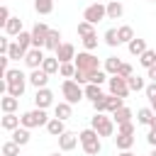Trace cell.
Segmentation results:
<instances>
[{
    "instance_id": "obj_53",
    "label": "cell",
    "mask_w": 156,
    "mask_h": 156,
    "mask_svg": "<svg viewBox=\"0 0 156 156\" xmlns=\"http://www.w3.org/2000/svg\"><path fill=\"white\" fill-rule=\"evenodd\" d=\"M151 129H156V117H154V122H151Z\"/></svg>"
},
{
    "instance_id": "obj_6",
    "label": "cell",
    "mask_w": 156,
    "mask_h": 156,
    "mask_svg": "<svg viewBox=\"0 0 156 156\" xmlns=\"http://www.w3.org/2000/svg\"><path fill=\"white\" fill-rule=\"evenodd\" d=\"M83 20L90 22V24H98V22L107 20V5H102V2H93V5H88V7L83 10Z\"/></svg>"
},
{
    "instance_id": "obj_30",
    "label": "cell",
    "mask_w": 156,
    "mask_h": 156,
    "mask_svg": "<svg viewBox=\"0 0 156 156\" xmlns=\"http://www.w3.org/2000/svg\"><path fill=\"white\" fill-rule=\"evenodd\" d=\"M139 63H141L146 71H149L151 66H156V51H154V49H146V51L139 56Z\"/></svg>"
},
{
    "instance_id": "obj_29",
    "label": "cell",
    "mask_w": 156,
    "mask_h": 156,
    "mask_svg": "<svg viewBox=\"0 0 156 156\" xmlns=\"http://www.w3.org/2000/svg\"><path fill=\"white\" fill-rule=\"evenodd\" d=\"M119 66H122V61H119L117 56H107V58H105V73H107V76H117Z\"/></svg>"
},
{
    "instance_id": "obj_32",
    "label": "cell",
    "mask_w": 156,
    "mask_h": 156,
    "mask_svg": "<svg viewBox=\"0 0 156 156\" xmlns=\"http://www.w3.org/2000/svg\"><path fill=\"white\" fill-rule=\"evenodd\" d=\"M34 10L39 15H51L54 12V0H34Z\"/></svg>"
},
{
    "instance_id": "obj_44",
    "label": "cell",
    "mask_w": 156,
    "mask_h": 156,
    "mask_svg": "<svg viewBox=\"0 0 156 156\" xmlns=\"http://www.w3.org/2000/svg\"><path fill=\"white\" fill-rule=\"evenodd\" d=\"M93 110H95V112H107V95L98 98V100L93 102Z\"/></svg>"
},
{
    "instance_id": "obj_45",
    "label": "cell",
    "mask_w": 156,
    "mask_h": 156,
    "mask_svg": "<svg viewBox=\"0 0 156 156\" xmlns=\"http://www.w3.org/2000/svg\"><path fill=\"white\" fill-rule=\"evenodd\" d=\"M117 76H122V78H132V76H134V68H132L129 63H122L119 71H117Z\"/></svg>"
},
{
    "instance_id": "obj_28",
    "label": "cell",
    "mask_w": 156,
    "mask_h": 156,
    "mask_svg": "<svg viewBox=\"0 0 156 156\" xmlns=\"http://www.w3.org/2000/svg\"><path fill=\"white\" fill-rule=\"evenodd\" d=\"M117 37H119V44H129L134 39V29L129 24H122V27H117Z\"/></svg>"
},
{
    "instance_id": "obj_47",
    "label": "cell",
    "mask_w": 156,
    "mask_h": 156,
    "mask_svg": "<svg viewBox=\"0 0 156 156\" xmlns=\"http://www.w3.org/2000/svg\"><path fill=\"white\" fill-rule=\"evenodd\" d=\"M144 93H146V98H149V102L154 105V102H156V83H149Z\"/></svg>"
},
{
    "instance_id": "obj_40",
    "label": "cell",
    "mask_w": 156,
    "mask_h": 156,
    "mask_svg": "<svg viewBox=\"0 0 156 156\" xmlns=\"http://www.w3.org/2000/svg\"><path fill=\"white\" fill-rule=\"evenodd\" d=\"M105 44H107V46H117V44H119L117 29H107V32H105Z\"/></svg>"
},
{
    "instance_id": "obj_54",
    "label": "cell",
    "mask_w": 156,
    "mask_h": 156,
    "mask_svg": "<svg viewBox=\"0 0 156 156\" xmlns=\"http://www.w3.org/2000/svg\"><path fill=\"white\" fill-rule=\"evenodd\" d=\"M149 156H156V149H154V151H151V154H149Z\"/></svg>"
},
{
    "instance_id": "obj_24",
    "label": "cell",
    "mask_w": 156,
    "mask_h": 156,
    "mask_svg": "<svg viewBox=\"0 0 156 156\" xmlns=\"http://www.w3.org/2000/svg\"><path fill=\"white\" fill-rule=\"evenodd\" d=\"M154 117H156V112H154V107H141V110L136 112V122H139V124H149V127H151V122H154Z\"/></svg>"
},
{
    "instance_id": "obj_23",
    "label": "cell",
    "mask_w": 156,
    "mask_h": 156,
    "mask_svg": "<svg viewBox=\"0 0 156 156\" xmlns=\"http://www.w3.org/2000/svg\"><path fill=\"white\" fill-rule=\"evenodd\" d=\"M58 68H61V61H58L56 56H46V58H44V63H41V71H46L49 76L58 73Z\"/></svg>"
},
{
    "instance_id": "obj_41",
    "label": "cell",
    "mask_w": 156,
    "mask_h": 156,
    "mask_svg": "<svg viewBox=\"0 0 156 156\" xmlns=\"http://www.w3.org/2000/svg\"><path fill=\"white\" fill-rule=\"evenodd\" d=\"M22 78H27V76H24L20 68H10V71L5 73V80H7V83H12V80H22Z\"/></svg>"
},
{
    "instance_id": "obj_56",
    "label": "cell",
    "mask_w": 156,
    "mask_h": 156,
    "mask_svg": "<svg viewBox=\"0 0 156 156\" xmlns=\"http://www.w3.org/2000/svg\"><path fill=\"white\" fill-rule=\"evenodd\" d=\"M51 156H61V154H58V151H56V154H51Z\"/></svg>"
},
{
    "instance_id": "obj_7",
    "label": "cell",
    "mask_w": 156,
    "mask_h": 156,
    "mask_svg": "<svg viewBox=\"0 0 156 156\" xmlns=\"http://www.w3.org/2000/svg\"><path fill=\"white\" fill-rule=\"evenodd\" d=\"M49 24L46 22H37L32 27V49H44L46 46V39H49Z\"/></svg>"
},
{
    "instance_id": "obj_3",
    "label": "cell",
    "mask_w": 156,
    "mask_h": 156,
    "mask_svg": "<svg viewBox=\"0 0 156 156\" xmlns=\"http://www.w3.org/2000/svg\"><path fill=\"white\" fill-rule=\"evenodd\" d=\"M90 127H93L100 136H112V134H115V119L107 117L105 112H95L93 119H90Z\"/></svg>"
},
{
    "instance_id": "obj_13",
    "label": "cell",
    "mask_w": 156,
    "mask_h": 156,
    "mask_svg": "<svg viewBox=\"0 0 156 156\" xmlns=\"http://www.w3.org/2000/svg\"><path fill=\"white\" fill-rule=\"evenodd\" d=\"M29 83L39 90V88H46V83H49V73L46 71H41V68H34L32 73H29Z\"/></svg>"
},
{
    "instance_id": "obj_48",
    "label": "cell",
    "mask_w": 156,
    "mask_h": 156,
    "mask_svg": "<svg viewBox=\"0 0 156 156\" xmlns=\"http://www.w3.org/2000/svg\"><path fill=\"white\" fill-rule=\"evenodd\" d=\"M10 17H12V15H10V10H7V5H2V7H0V24L5 27V24L10 22Z\"/></svg>"
},
{
    "instance_id": "obj_10",
    "label": "cell",
    "mask_w": 156,
    "mask_h": 156,
    "mask_svg": "<svg viewBox=\"0 0 156 156\" xmlns=\"http://www.w3.org/2000/svg\"><path fill=\"white\" fill-rule=\"evenodd\" d=\"M44 58H46L44 49H29V51H27V56H24V63H27V66L34 71V68H41Z\"/></svg>"
},
{
    "instance_id": "obj_21",
    "label": "cell",
    "mask_w": 156,
    "mask_h": 156,
    "mask_svg": "<svg viewBox=\"0 0 156 156\" xmlns=\"http://www.w3.org/2000/svg\"><path fill=\"white\" fill-rule=\"evenodd\" d=\"M115 146H117L119 151H129V149L134 146V136H132V134H117V136H115Z\"/></svg>"
},
{
    "instance_id": "obj_17",
    "label": "cell",
    "mask_w": 156,
    "mask_h": 156,
    "mask_svg": "<svg viewBox=\"0 0 156 156\" xmlns=\"http://www.w3.org/2000/svg\"><path fill=\"white\" fill-rule=\"evenodd\" d=\"M46 132H49L51 136H56V139H58V136L66 132V124H63V119H58V117H51V119H49V124H46Z\"/></svg>"
},
{
    "instance_id": "obj_22",
    "label": "cell",
    "mask_w": 156,
    "mask_h": 156,
    "mask_svg": "<svg viewBox=\"0 0 156 156\" xmlns=\"http://www.w3.org/2000/svg\"><path fill=\"white\" fill-rule=\"evenodd\" d=\"M127 46H129V54H132V56H141V54L146 51V39H139V37H134V39H132Z\"/></svg>"
},
{
    "instance_id": "obj_34",
    "label": "cell",
    "mask_w": 156,
    "mask_h": 156,
    "mask_svg": "<svg viewBox=\"0 0 156 156\" xmlns=\"http://www.w3.org/2000/svg\"><path fill=\"white\" fill-rule=\"evenodd\" d=\"M119 107H124V98H117V95H107V112L115 115Z\"/></svg>"
},
{
    "instance_id": "obj_26",
    "label": "cell",
    "mask_w": 156,
    "mask_h": 156,
    "mask_svg": "<svg viewBox=\"0 0 156 156\" xmlns=\"http://www.w3.org/2000/svg\"><path fill=\"white\" fill-rule=\"evenodd\" d=\"M83 90H85V98H88L90 102H95L98 98H102V95H105V93H102V88H100V85H95V83L83 85Z\"/></svg>"
},
{
    "instance_id": "obj_43",
    "label": "cell",
    "mask_w": 156,
    "mask_h": 156,
    "mask_svg": "<svg viewBox=\"0 0 156 156\" xmlns=\"http://www.w3.org/2000/svg\"><path fill=\"white\" fill-rule=\"evenodd\" d=\"M105 80H110V78H107V73H105V71H95V73H93V76H90V83H95V85H102V83H105Z\"/></svg>"
},
{
    "instance_id": "obj_5",
    "label": "cell",
    "mask_w": 156,
    "mask_h": 156,
    "mask_svg": "<svg viewBox=\"0 0 156 156\" xmlns=\"http://www.w3.org/2000/svg\"><path fill=\"white\" fill-rule=\"evenodd\" d=\"M20 122H22V127H27V129H32V127H46L49 124V115H46V110H29V112H24L22 117H20Z\"/></svg>"
},
{
    "instance_id": "obj_11",
    "label": "cell",
    "mask_w": 156,
    "mask_h": 156,
    "mask_svg": "<svg viewBox=\"0 0 156 156\" xmlns=\"http://www.w3.org/2000/svg\"><path fill=\"white\" fill-rule=\"evenodd\" d=\"M34 105H37L39 110L51 107V105H54V93H51L49 88H39V90H37V95H34Z\"/></svg>"
},
{
    "instance_id": "obj_51",
    "label": "cell",
    "mask_w": 156,
    "mask_h": 156,
    "mask_svg": "<svg viewBox=\"0 0 156 156\" xmlns=\"http://www.w3.org/2000/svg\"><path fill=\"white\" fill-rule=\"evenodd\" d=\"M149 78H151V83H156V66L149 68Z\"/></svg>"
},
{
    "instance_id": "obj_12",
    "label": "cell",
    "mask_w": 156,
    "mask_h": 156,
    "mask_svg": "<svg viewBox=\"0 0 156 156\" xmlns=\"http://www.w3.org/2000/svg\"><path fill=\"white\" fill-rule=\"evenodd\" d=\"M78 134H73V132H63L61 136H58V149L61 151H73L76 146H78Z\"/></svg>"
},
{
    "instance_id": "obj_55",
    "label": "cell",
    "mask_w": 156,
    "mask_h": 156,
    "mask_svg": "<svg viewBox=\"0 0 156 156\" xmlns=\"http://www.w3.org/2000/svg\"><path fill=\"white\" fill-rule=\"evenodd\" d=\"M151 107H154V112H156V102H154V105H151Z\"/></svg>"
},
{
    "instance_id": "obj_2",
    "label": "cell",
    "mask_w": 156,
    "mask_h": 156,
    "mask_svg": "<svg viewBox=\"0 0 156 156\" xmlns=\"http://www.w3.org/2000/svg\"><path fill=\"white\" fill-rule=\"evenodd\" d=\"M73 63H76V68L78 71H85V73H95V71H100V58L93 54V51H80L76 58H73Z\"/></svg>"
},
{
    "instance_id": "obj_39",
    "label": "cell",
    "mask_w": 156,
    "mask_h": 156,
    "mask_svg": "<svg viewBox=\"0 0 156 156\" xmlns=\"http://www.w3.org/2000/svg\"><path fill=\"white\" fill-rule=\"evenodd\" d=\"M2 156H20V144H15L12 139L2 144Z\"/></svg>"
},
{
    "instance_id": "obj_4",
    "label": "cell",
    "mask_w": 156,
    "mask_h": 156,
    "mask_svg": "<svg viewBox=\"0 0 156 156\" xmlns=\"http://www.w3.org/2000/svg\"><path fill=\"white\" fill-rule=\"evenodd\" d=\"M61 95L66 98V102L76 105V102H80V100L85 98V90H83V85H78L73 78H68V80L61 83Z\"/></svg>"
},
{
    "instance_id": "obj_35",
    "label": "cell",
    "mask_w": 156,
    "mask_h": 156,
    "mask_svg": "<svg viewBox=\"0 0 156 156\" xmlns=\"http://www.w3.org/2000/svg\"><path fill=\"white\" fill-rule=\"evenodd\" d=\"M7 56H10V61H20V58H24L27 54L22 51V46H20L17 41H12V44H10V51H7Z\"/></svg>"
},
{
    "instance_id": "obj_46",
    "label": "cell",
    "mask_w": 156,
    "mask_h": 156,
    "mask_svg": "<svg viewBox=\"0 0 156 156\" xmlns=\"http://www.w3.org/2000/svg\"><path fill=\"white\" fill-rule=\"evenodd\" d=\"M117 134H132V136H134V124H132V122L117 124Z\"/></svg>"
},
{
    "instance_id": "obj_37",
    "label": "cell",
    "mask_w": 156,
    "mask_h": 156,
    "mask_svg": "<svg viewBox=\"0 0 156 156\" xmlns=\"http://www.w3.org/2000/svg\"><path fill=\"white\" fill-rule=\"evenodd\" d=\"M90 34H95V24H90V22H78V37H90Z\"/></svg>"
},
{
    "instance_id": "obj_52",
    "label": "cell",
    "mask_w": 156,
    "mask_h": 156,
    "mask_svg": "<svg viewBox=\"0 0 156 156\" xmlns=\"http://www.w3.org/2000/svg\"><path fill=\"white\" fill-rule=\"evenodd\" d=\"M117 156H134V154H132V151H119Z\"/></svg>"
},
{
    "instance_id": "obj_27",
    "label": "cell",
    "mask_w": 156,
    "mask_h": 156,
    "mask_svg": "<svg viewBox=\"0 0 156 156\" xmlns=\"http://www.w3.org/2000/svg\"><path fill=\"white\" fill-rule=\"evenodd\" d=\"M12 141L20 144V146L29 144V129H27V127H17V129L12 132Z\"/></svg>"
},
{
    "instance_id": "obj_15",
    "label": "cell",
    "mask_w": 156,
    "mask_h": 156,
    "mask_svg": "<svg viewBox=\"0 0 156 156\" xmlns=\"http://www.w3.org/2000/svg\"><path fill=\"white\" fill-rule=\"evenodd\" d=\"M17 107H20V100H17V98H12V95H2V98H0V110H2L5 115H12Z\"/></svg>"
},
{
    "instance_id": "obj_50",
    "label": "cell",
    "mask_w": 156,
    "mask_h": 156,
    "mask_svg": "<svg viewBox=\"0 0 156 156\" xmlns=\"http://www.w3.org/2000/svg\"><path fill=\"white\" fill-rule=\"evenodd\" d=\"M146 141H149L151 146H156V129H149V134H146Z\"/></svg>"
},
{
    "instance_id": "obj_25",
    "label": "cell",
    "mask_w": 156,
    "mask_h": 156,
    "mask_svg": "<svg viewBox=\"0 0 156 156\" xmlns=\"http://www.w3.org/2000/svg\"><path fill=\"white\" fill-rule=\"evenodd\" d=\"M61 44H63V41H61V32H58V29H51V32H49V39H46V46H44V49H49V51H56Z\"/></svg>"
},
{
    "instance_id": "obj_16",
    "label": "cell",
    "mask_w": 156,
    "mask_h": 156,
    "mask_svg": "<svg viewBox=\"0 0 156 156\" xmlns=\"http://www.w3.org/2000/svg\"><path fill=\"white\" fill-rule=\"evenodd\" d=\"M71 112H73V105H71V102H66V100L54 105V117H58V119H63V122L71 117Z\"/></svg>"
},
{
    "instance_id": "obj_14",
    "label": "cell",
    "mask_w": 156,
    "mask_h": 156,
    "mask_svg": "<svg viewBox=\"0 0 156 156\" xmlns=\"http://www.w3.org/2000/svg\"><path fill=\"white\" fill-rule=\"evenodd\" d=\"M27 80L29 78H22V80H12V83H7V95H12V98H22L24 95V88H27Z\"/></svg>"
},
{
    "instance_id": "obj_20",
    "label": "cell",
    "mask_w": 156,
    "mask_h": 156,
    "mask_svg": "<svg viewBox=\"0 0 156 156\" xmlns=\"http://www.w3.org/2000/svg\"><path fill=\"white\" fill-rule=\"evenodd\" d=\"M0 127H2V129H7V132H15L17 127H22V122H20V117L12 112V115H2V119H0Z\"/></svg>"
},
{
    "instance_id": "obj_42",
    "label": "cell",
    "mask_w": 156,
    "mask_h": 156,
    "mask_svg": "<svg viewBox=\"0 0 156 156\" xmlns=\"http://www.w3.org/2000/svg\"><path fill=\"white\" fill-rule=\"evenodd\" d=\"M83 46H85V51H95V49H98V34L85 37V39H83Z\"/></svg>"
},
{
    "instance_id": "obj_57",
    "label": "cell",
    "mask_w": 156,
    "mask_h": 156,
    "mask_svg": "<svg viewBox=\"0 0 156 156\" xmlns=\"http://www.w3.org/2000/svg\"><path fill=\"white\" fill-rule=\"evenodd\" d=\"M151 2H156V0H151Z\"/></svg>"
},
{
    "instance_id": "obj_33",
    "label": "cell",
    "mask_w": 156,
    "mask_h": 156,
    "mask_svg": "<svg viewBox=\"0 0 156 156\" xmlns=\"http://www.w3.org/2000/svg\"><path fill=\"white\" fill-rule=\"evenodd\" d=\"M15 41H17V44L22 46V51L27 54V51L32 49V32H22V34H17V37H15Z\"/></svg>"
},
{
    "instance_id": "obj_18",
    "label": "cell",
    "mask_w": 156,
    "mask_h": 156,
    "mask_svg": "<svg viewBox=\"0 0 156 156\" xmlns=\"http://www.w3.org/2000/svg\"><path fill=\"white\" fill-rule=\"evenodd\" d=\"M124 15V5L119 0H110L107 2V20H119Z\"/></svg>"
},
{
    "instance_id": "obj_38",
    "label": "cell",
    "mask_w": 156,
    "mask_h": 156,
    "mask_svg": "<svg viewBox=\"0 0 156 156\" xmlns=\"http://www.w3.org/2000/svg\"><path fill=\"white\" fill-rule=\"evenodd\" d=\"M58 76H61V78H66V80H68V78H73V76H76V63H73V61H71V63H61Z\"/></svg>"
},
{
    "instance_id": "obj_9",
    "label": "cell",
    "mask_w": 156,
    "mask_h": 156,
    "mask_svg": "<svg viewBox=\"0 0 156 156\" xmlns=\"http://www.w3.org/2000/svg\"><path fill=\"white\" fill-rule=\"evenodd\" d=\"M54 56H56L61 63H71V61L76 58V46H73V44H68V41H63V44L54 51Z\"/></svg>"
},
{
    "instance_id": "obj_8",
    "label": "cell",
    "mask_w": 156,
    "mask_h": 156,
    "mask_svg": "<svg viewBox=\"0 0 156 156\" xmlns=\"http://www.w3.org/2000/svg\"><path fill=\"white\" fill-rule=\"evenodd\" d=\"M107 85H110V95H117V98H127L132 93L127 85V78H122V76H110Z\"/></svg>"
},
{
    "instance_id": "obj_31",
    "label": "cell",
    "mask_w": 156,
    "mask_h": 156,
    "mask_svg": "<svg viewBox=\"0 0 156 156\" xmlns=\"http://www.w3.org/2000/svg\"><path fill=\"white\" fill-rule=\"evenodd\" d=\"M112 119L117 122V124H124V122H132V110L124 105V107H119L115 115H112Z\"/></svg>"
},
{
    "instance_id": "obj_36",
    "label": "cell",
    "mask_w": 156,
    "mask_h": 156,
    "mask_svg": "<svg viewBox=\"0 0 156 156\" xmlns=\"http://www.w3.org/2000/svg\"><path fill=\"white\" fill-rule=\"evenodd\" d=\"M127 85H129V90H146V83H144V78L141 76H132V78H127Z\"/></svg>"
},
{
    "instance_id": "obj_49",
    "label": "cell",
    "mask_w": 156,
    "mask_h": 156,
    "mask_svg": "<svg viewBox=\"0 0 156 156\" xmlns=\"http://www.w3.org/2000/svg\"><path fill=\"white\" fill-rule=\"evenodd\" d=\"M7 71H10V56H0V76L5 78Z\"/></svg>"
},
{
    "instance_id": "obj_1",
    "label": "cell",
    "mask_w": 156,
    "mask_h": 156,
    "mask_svg": "<svg viewBox=\"0 0 156 156\" xmlns=\"http://www.w3.org/2000/svg\"><path fill=\"white\" fill-rule=\"evenodd\" d=\"M78 139H80V146H83V151H85L88 156H98V154L102 151V144H100V134H98L93 127L83 129V132L78 134Z\"/></svg>"
},
{
    "instance_id": "obj_19",
    "label": "cell",
    "mask_w": 156,
    "mask_h": 156,
    "mask_svg": "<svg viewBox=\"0 0 156 156\" xmlns=\"http://www.w3.org/2000/svg\"><path fill=\"white\" fill-rule=\"evenodd\" d=\"M2 29H5V34H7V37H17V34H22V32H24V29H22V20H20V17H10V22H7Z\"/></svg>"
}]
</instances>
